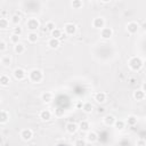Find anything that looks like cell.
Instances as JSON below:
<instances>
[{"label": "cell", "mask_w": 146, "mask_h": 146, "mask_svg": "<svg viewBox=\"0 0 146 146\" xmlns=\"http://www.w3.org/2000/svg\"><path fill=\"white\" fill-rule=\"evenodd\" d=\"M74 146H87V141L83 138H78L74 141Z\"/></svg>", "instance_id": "cell-32"}, {"label": "cell", "mask_w": 146, "mask_h": 146, "mask_svg": "<svg viewBox=\"0 0 146 146\" xmlns=\"http://www.w3.org/2000/svg\"><path fill=\"white\" fill-rule=\"evenodd\" d=\"M82 105H83L82 100H78V102L75 103V107H76L78 110H81V108H82Z\"/></svg>", "instance_id": "cell-38"}, {"label": "cell", "mask_w": 146, "mask_h": 146, "mask_svg": "<svg viewBox=\"0 0 146 146\" xmlns=\"http://www.w3.org/2000/svg\"><path fill=\"white\" fill-rule=\"evenodd\" d=\"M71 6L73 9H80L83 7V2L81 0H73V1H71Z\"/></svg>", "instance_id": "cell-30"}, {"label": "cell", "mask_w": 146, "mask_h": 146, "mask_svg": "<svg viewBox=\"0 0 146 146\" xmlns=\"http://www.w3.org/2000/svg\"><path fill=\"white\" fill-rule=\"evenodd\" d=\"M92 26L97 30H102L103 27H105V19L103 17H95L92 19Z\"/></svg>", "instance_id": "cell-8"}, {"label": "cell", "mask_w": 146, "mask_h": 146, "mask_svg": "<svg viewBox=\"0 0 146 146\" xmlns=\"http://www.w3.org/2000/svg\"><path fill=\"white\" fill-rule=\"evenodd\" d=\"M54 98V94L51 91H43L41 94V100L43 103H50Z\"/></svg>", "instance_id": "cell-14"}, {"label": "cell", "mask_w": 146, "mask_h": 146, "mask_svg": "<svg viewBox=\"0 0 146 146\" xmlns=\"http://www.w3.org/2000/svg\"><path fill=\"white\" fill-rule=\"evenodd\" d=\"M133 98L136 99V100H138V102H140V100H144L145 99V92L143 91V90H140V89H136L135 91H133Z\"/></svg>", "instance_id": "cell-18"}, {"label": "cell", "mask_w": 146, "mask_h": 146, "mask_svg": "<svg viewBox=\"0 0 146 146\" xmlns=\"http://www.w3.org/2000/svg\"><path fill=\"white\" fill-rule=\"evenodd\" d=\"M94 98H95V100H96L98 104H104V103L106 102V99H107V95H106V92H104V91H98V92L95 94Z\"/></svg>", "instance_id": "cell-10"}, {"label": "cell", "mask_w": 146, "mask_h": 146, "mask_svg": "<svg viewBox=\"0 0 146 146\" xmlns=\"http://www.w3.org/2000/svg\"><path fill=\"white\" fill-rule=\"evenodd\" d=\"M9 27V21L5 17H0V29L1 30H7Z\"/></svg>", "instance_id": "cell-28"}, {"label": "cell", "mask_w": 146, "mask_h": 146, "mask_svg": "<svg viewBox=\"0 0 146 146\" xmlns=\"http://www.w3.org/2000/svg\"><path fill=\"white\" fill-rule=\"evenodd\" d=\"M104 110H105L104 107H99V108H98V111H99V112H104Z\"/></svg>", "instance_id": "cell-39"}, {"label": "cell", "mask_w": 146, "mask_h": 146, "mask_svg": "<svg viewBox=\"0 0 146 146\" xmlns=\"http://www.w3.org/2000/svg\"><path fill=\"white\" fill-rule=\"evenodd\" d=\"M64 32L67 35H74L76 32V25L74 23H66L64 25Z\"/></svg>", "instance_id": "cell-6"}, {"label": "cell", "mask_w": 146, "mask_h": 146, "mask_svg": "<svg viewBox=\"0 0 146 146\" xmlns=\"http://www.w3.org/2000/svg\"><path fill=\"white\" fill-rule=\"evenodd\" d=\"M21 15H18V14H14V15H11V17H10V22L14 24V25H16V26H18V24L21 23Z\"/></svg>", "instance_id": "cell-27"}, {"label": "cell", "mask_w": 146, "mask_h": 146, "mask_svg": "<svg viewBox=\"0 0 146 146\" xmlns=\"http://www.w3.org/2000/svg\"><path fill=\"white\" fill-rule=\"evenodd\" d=\"M11 62H13V59H11V57H10L9 55H5V56L1 57V64H2L5 67L10 66V65H11Z\"/></svg>", "instance_id": "cell-24"}, {"label": "cell", "mask_w": 146, "mask_h": 146, "mask_svg": "<svg viewBox=\"0 0 146 146\" xmlns=\"http://www.w3.org/2000/svg\"><path fill=\"white\" fill-rule=\"evenodd\" d=\"M7 49V43L5 41H0V52H3Z\"/></svg>", "instance_id": "cell-36"}, {"label": "cell", "mask_w": 146, "mask_h": 146, "mask_svg": "<svg viewBox=\"0 0 146 146\" xmlns=\"http://www.w3.org/2000/svg\"><path fill=\"white\" fill-rule=\"evenodd\" d=\"M9 121V113L7 111H0V123L5 124Z\"/></svg>", "instance_id": "cell-23"}, {"label": "cell", "mask_w": 146, "mask_h": 146, "mask_svg": "<svg viewBox=\"0 0 146 146\" xmlns=\"http://www.w3.org/2000/svg\"><path fill=\"white\" fill-rule=\"evenodd\" d=\"M29 79L34 83H40L43 80V73L39 68H32L29 72Z\"/></svg>", "instance_id": "cell-2"}, {"label": "cell", "mask_w": 146, "mask_h": 146, "mask_svg": "<svg viewBox=\"0 0 146 146\" xmlns=\"http://www.w3.org/2000/svg\"><path fill=\"white\" fill-rule=\"evenodd\" d=\"M22 32H23V30H22V27L18 25V26H15L14 29H13V34H16V35H21L22 34Z\"/></svg>", "instance_id": "cell-35"}, {"label": "cell", "mask_w": 146, "mask_h": 146, "mask_svg": "<svg viewBox=\"0 0 146 146\" xmlns=\"http://www.w3.org/2000/svg\"><path fill=\"white\" fill-rule=\"evenodd\" d=\"M136 146H146V141L143 138H140V139H138L136 141Z\"/></svg>", "instance_id": "cell-37"}, {"label": "cell", "mask_w": 146, "mask_h": 146, "mask_svg": "<svg viewBox=\"0 0 146 146\" xmlns=\"http://www.w3.org/2000/svg\"><path fill=\"white\" fill-rule=\"evenodd\" d=\"M0 84L2 87H8L10 84V78L8 75H6V74H2L0 76Z\"/></svg>", "instance_id": "cell-26"}, {"label": "cell", "mask_w": 146, "mask_h": 146, "mask_svg": "<svg viewBox=\"0 0 146 146\" xmlns=\"http://www.w3.org/2000/svg\"><path fill=\"white\" fill-rule=\"evenodd\" d=\"M65 129H66V131L68 133L73 135V133H75L78 131L79 128H78V124L76 123H74V122H67L66 125H65Z\"/></svg>", "instance_id": "cell-13"}, {"label": "cell", "mask_w": 146, "mask_h": 146, "mask_svg": "<svg viewBox=\"0 0 146 146\" xmlns=\"http://www.w3.org/2000/svg\"><path fill=\"white\" fill-rule=\"evenodd\" d=\"M59 46H60V41H59V39L50 38V39L48 40V47H49V48H51V49H57Z\"/></svg>", "instance_id": "cell-17"}, {"label": "cell", "mask_w": 146, "mask_h": 146, "mask_svg": "<svg viewBox=\"0 0 146 146\" xmlns=\"http://www.w3.org/2000/svg\"><path fill=\"white\" fill-rule=\"evenodd\" d=\"M115 120H116L115 116L112 115V114H107V115H105V116L103 117V122H104V124H105V125H108V127H112V125L114 124Z\"/></svg>", "instance_id": "cell-12"}, {"label": "cell", "mask_w": 146, "mask_h": 146, "mask_svg": "<svg viewBox=\"0 0 146 146\" xmlns=\"http://www.w3.org/2000/svg\"><path fill=\"white\" fill-rule=\"evenodd\" d=\"M55 116H57V117H62V116H64V114H65V111L63 110V108H60V107H58V108H56L55 110Z\"/></svg>", "instance_id": "cell-33"}, {"label": "cell", "mask_w": 146, "mask_h": 146, "mask_svg": "<svg viewBox=\"0 0 146 146\" xmlns=\"http://www.w3.org/2000/svg\"><path fill=\"white\" fill-rule=\"evenodd\" d=\"M26 27L30 30V32H36V30L40 27V22L35 17H31L26 21Z\"/></svg>", "instance_id": "cell-3"}, {"label": "cell", "mask_w": 146, "mask_h": 146, "mask_svg": "<svg viewBox=\"0 0 146 146\" xmlns=\"http://www.w3.org/2000/svg\"><path fill=\"white\" fill-rule=\"evenodd\" d=\"M125 30L129 34H136L139 30V24L137 22H129L125 26Z\"/></svg>", "instance_id": "cell-5"}, {"label": "cell", "mask_w": 146, "mask_h": 146, "mask_svg": "<svg viewBox=\"0 0 146 146\" xmlns=\"http://www.w3.org/2000/svg\"><path fill=\"white\" fill-rule=\"evenodd\" d=\"M55 29H56V25H55V23H54L52 21H49V22L46 23V30H47V31L51 32V31H54Z\"/></svg>", "instance_id": "cell-31"}, {"label": "cell", "mask_w": 146, "mask_h": 146, "mask_svg": "<svg viewBox=\"0 0 146 146\" xmlns=\"http://www.w3.org/2000/svg\"><path fill=\"white\" fill-rule=\"evenodd\" d=\"M98 140V135H97V132L96 131H88L87 132V136H86V141H88V143H96Z\"/></svg>", "instance_id": "cell-11"}, {"label": "cell", "mask_w": 146, "mask_h": 146, "mask_svg": "<svg viewBox=\"0 0 146 146\" xmlns=\"http://www.w3.org/2000/svg\"><path fill=\"white\" fill-rule=\"evenodd\" d=\"M113 127H114L116 130L121 131V130H123V129L125 128V122H124L123 120H119V119H116L115 122H114V124H113Z\"/></svg>", "instance_id": "cell-22"}, {"label": "cell", "mask_w": 146, "mask_h": 146, "mask_svg": "<svg viewBox=\"0 0 146 146\" xmlns=\"http://www.w3.org/2000/svg\"><path fill=\"white\" fill-rule=\"evenodd\" d=\"M25 50H26L25 46H24L23 43H21V42L14 46V51H15V54H17V55H22V54H24Z\"/></svg>", "instance_id": "cell-20"}, {"label": "cell", "mask_w": 146, "mask_h": 146, "mask_svg": "<svg viewBox=\"0 0 146 146\" xmlns=\"http://www.w3.org/2000/svg\"><path fill=\"white\" fill-rule=\"evenodd\" d=\"M1 102H2V98H1V96H0V104H1Z\"/></svg>", "instance_id": "cell-40"}, {"label": "cell", "mask_w": 146, "mask_h": 146, "mask_svg": "<svg viewBox=\"0 0 146 146\" xmlns=\"http://www.w3.org/2000/svg\"><path fill=\"white\" fill-rule=\"evenodd\" d=\"M13 75H14V78H15L16 80L22 81V80H24V79L26 78V71H25L24 68H22V67H16V68L13 71Z\"/></svg>", "instance_id": "cell-4"}, {"label": "cell", "mask_w": 146, "mask_h": 146, "mask_svg": "<svg viewBox=\"0 0 146 146\" xmlns=\"http://www.w3.org/2000/svg\"><path fill=\"white\" fill-rule=\"evenodd\" d=\"M124 122H125V124H128L129 127H135V125L138 123V119H137L136 115H129Z\"/></svg>", "instance_id": "cell-19"}, {"label": "cell", "mask_w": 146, "mask_h": 146, "mask_svg": "<svg viewBox=\"0 0 146 146\" xmlns=\"http://www.w3.org/2000/svg\"><path fill=\"white\" fill-rule=\"evenodd\" d=\"M144 65V60L138 57V56H133L128 60V66L131 71H139Z\"/></svg>", "instance_id": "cell-1"}, {"label": "cell", "mask_w": 146, "mask_h": 146, "mask_svg": "<svg viewBox=\"0 0 146 146\" xmlns=\"http://www.w3.org/2000/svg\"><path fill=\"white\" fill-rule=\"evenodd\" d=\"M38 39H39V35H38L36 32H29L27 33V40H29V42L35 43L38 41Z\"/></svg>", "instance_id": "cell-25"}, {"label": "cell", "mask_w": 146, "mask_h": 146, "mask_svg": "<svg viewBox=\"0 0 146 146\" xmlns=\"http://www.w3.org/2000/svg\"><path fill=\"white\" fill-rule=\"evenodd\" d=\"M50 34H51V38H54V39H60V38L63 36L62 31H60L59 29H57V27H56L54 31H51Z\"/></svg>", "instance_id": "cell-29"}, {"label": "cell", "mask_w": 146, "mask_h": 146, "mask_svg": "<svg viewBox=\"0 0 146 146\" xmlns=\"http://www.w3.org/2000/svg\"><path fill=\"white\" fill-rule=\"evenodd\" d=\"M78 128H79L81 131L88 132V131L90 130V123H89V121H87V120H82V121H80V123L78 124Z\"/></svg>", "instance_id": "cell-15"}, {"label": "cell", "mask_w": 146, "mask_h": 146, "mask_svg": "<svg viewBox=\"0 0 146 146\" xmlns=\"http://www.w3.org/2000/svg\"><path fill=\"white\" fill-rule=\"evenodd\" d=\"M84 113H87V114H90L92 111H94V105L90 103V102H86V103H83V105H82V108H81Z\"/></svg>", "instance_id": "cell-21"}, {"label": "cell", "mask_w": 146, "mask_h": 146, "mask_svg": "<svg viewBox=\"0 0 146 146\" xmlns=\"http://www.w3.org/2000/svg\"><path fill=\"white\" fill-rule=\"evenodd\" d=\"M113 35V30L111 27H103L100 30V38L104 40H108Z\"/></svg>", "instance_id": "cell-9"}, {"label": "cell", "mask_w": 146, "mask_h": 146, "mask_svg": "<svg viewBox=\"0 0 146 146\" xmlns=\"http://www.w3.org/2000/svg\"><path fill=\"white\" fill-rule=\"evenodd\" d=\"M10 42H11L13 44H17V43H19V36L16 35V34H13V33H11V35H10Z\"/></svg>", "instance_id": "cell-34"}, {"label": "cell", "mask_w": 146, "mask_h": 146, "mask_svg": "<svg viewBox=\"0 0 146 146\" xmlns=\"http://www.w3.org/2000/svg\"><path fill=\"white\" fill-rule=\"evenodd\" d=\"M39 116H40V119H41L42 121H49V120L51 119V112H50L49 110H42V111L40 112Z\"/></svg>", "instance_id": "cell-16"}, {"label": "cell", "mask_w": 146, "mask_h": 146, "mask_svg": "<svg viewBox=\"0 0 146 146\" xmlns=\"http://www.w3.org/2000/svg\"><path fill=\"white\" fill-rule=\"evenodd\" d=\"M19 136H21V138H22L24 141H29V140H31L32 137H33V131H32L31 129H29V128H25V129H23V130L21 131Z\"/></svg>", "instance_id": "cell-7"}]
</instances>
